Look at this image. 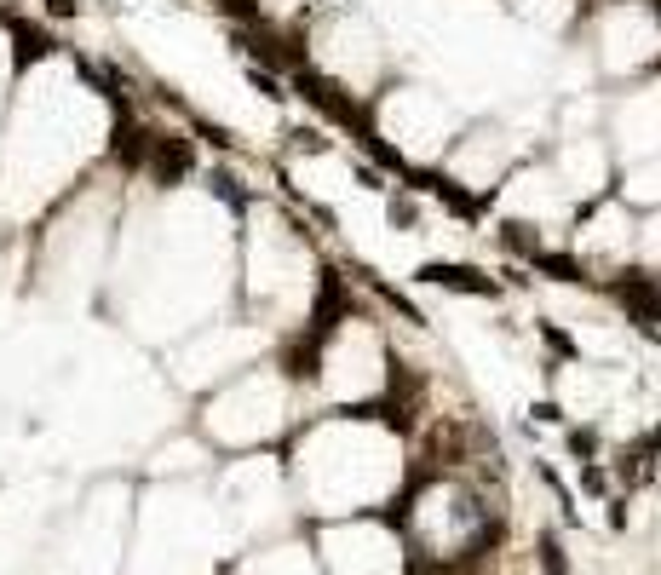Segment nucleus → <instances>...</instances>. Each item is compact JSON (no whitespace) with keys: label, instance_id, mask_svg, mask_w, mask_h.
Returning a JSON list of instances; mask_svg holds the SVG:
<instances>
[{"label":"nucleus","instance_id":"obj_1","mask_svg":"<svg viewBox=\"0 0 661 575\" xmlns=\"http://www.w3.org/2000/svg\"><path fill=\"white\" fill-rule=\"evenodd\" d=\"M294 92L311 104V110H322L328 121H340V127H351V133L363 138V133H374V121H368V110L351 98V92L340 87V81H328L322 69H311V64H299L294 69Z\"/></svg>","mask_w":661,"mask_h":575},{"label":"nucleus","instance_id":"obj_2","mask_svg":"<svg viewBox=\"0 0 661 575\" xmlns=\"http://www.w3.org/2000/svg\"><path fill=\"white\" fill-rule=\"evenodd\" d=\"M236 46L253 58V69H265V75H276V69H299L305 64V52H299L294 41H282L271 23H248V29H236Z\"/></svg>","mask_w":661,"mask_h":575},{"label":"nucleus","instance_id":"obj_3","mask_svg":"<svg viewBox=\"0 0 661 575\" xmlns=\"http://www.w3.org/2000/svg\"><path fill=\"white\" fill-rule=\"evenodd\" d=\"M144 167H150V179H156L161 190H167V184H184L196 173V144H190V138H173V133H156Z\"/></svg>","mask_w":661,"mask_h":575},{"label":"nucleus","instance_id":"obj_4","mask_svg":"<svg viewBox=\"0 0 661 575\" xmlns=\"http://www.w3.org/2000/svg\"><path fill=\"white\" fill-rule=\"evenodd\" d=\"M351 311H357V305H351V294H345V276L328 265V271H322V282H317V305H311V328H305V334L328 340L340 322H351Z\"/></svg>","mask_w":661,"mask_h":575},{"label":"nucleus","instance_id":"obj_5","mask_svg":"<svg viewBox=\"0 0 661 575\" xmlns=\"http://www.w3.org/2000/svg\"><path fill=\"white\" fill-rule=\"evenodd\" d=\"M409 184L414 190H426V196H437V202L449 207V213H460V219H483V196H472V190H460V179H449V173H437V167H409Z\"/></svg>","mask_w":661,"mask_h":575},{"label":"nucleus","instance_id":"obj_6","mask_svg":"<svg viewBox=\"0 0 661 575\" xmlns=\"http://www.w3.org/2000/svg\"><path fill=\"white\" fill-rule=\"evenodd\" d=\"M610 288H616V299L644 322V328H650V334H661V282H656V276L627 271V276H616Z\"/></svg>","mask_w":661,"mask_h":575},{"label":"nucleus","instance_id":"obj_7","mask_svg":"<svg viewBox=\"0 0 661 575\" xmlns=\"http://www.w3.org/2000/svg\"><path fill=\"white\" fill-rule=\"evenodd\" d=\"M420 282H432V288H455V294H478V299L501 294L478 265H455V259H426V265H420Z\"/></svg>","mask_w":661,"mask_h":575},{"label":"nucleus","instance_id":"obj_8","mask_svg":"<svg viewBox=\"0 0 661 575\" xmlns=\"http://www.w3.org/2000/svg\"><path fill=\"white\" fill-rule=\"evenodd\" d=\"M150 127H138L133 110H115V133H110V161L115 167H127V173H138L144 161H150Z\"/></svg>","mask_w":661,"mask_h":575},{"label":"nucleus","instance_id":"obj_9","mask_svg":"<svg viewBox=\"0 0 661 575\" xmlns=\"http://www.w3.org/2000/svg\"><path fill=\"white\" fill-rule=\"evenodd\" d=\"M282 374L294 380V386H311L322 374V340L317 334H294L288 340V351H282Z\"/></svg>","mask_w":661,"mask_h":575},{"label":"nucleus","instance_id":"obj_10","mask_svg":"<svg viewBox=\"0 0 661 575\" xmlns=\"http://www.w3.org/2000/svg\"><path fill=\"white\" fill-rule=\"evenodd\" d=\"M6 29H12V41H18V64H35V58H46V52H52V35H46V29H35V23L12 18Z\"/></svg>","mask_w":661,"mask_h":575},{"label":"nucleus","instance_id":"obj_11","mask_svg":"<svg viewBox=\"0 0 661 575\" xmlns=\"http://www.w3.org/2000/svg\"><path fill=\"white\" fill-rule=\"evenodd\" d=\"M207 190H213V196H219V202L230 207V213H248V190H242V179H236V173H225V167H219V173H207Z\"/></svg>","mask_w":661,"mask_h":575},{"label":"nucleus","instance_id":"obj_12","mask_svg":"<svg viewBox=\"0 0 661 575\" xmlns=\"http://www.w3.org/2000/svg\"><path fill=\"white\" fill-rule=\"evenodd\" d=\"M529 265H535V271H547V276H558V282H587V271L575 265L570 253H547V248H541Z\"/></svg>","mask_w":661,"mask_h":575},{"label":"nucleus","instance_id":"obj_13","mask_svg":"<svg viewBox=\"0 0 661 575\" xmlns=\"http://www.w3.org/2000/svg\"><path fill=\"white\" fill-rule=\"evenodd\" d=\"M357 144H363V150H368V156H374V161H380L386 173H397V179H409V161L397 156V150H391V144H386V138H380V133H363V138H357Z\"/></svg>","mask_w":661,"mask_h":575},{"label":"nucleus","instance_id":"obj_14","mask_svg":"<svg viewBox=\"0 0 661 575\" xmlns=\"http://www.w3.org/2000/svg\"><path fill=\"white\" fill-rule=\"evenodd\" d=\"M501 242L518 253V259H535V253H541V242H535V236H529V225H518V219H506V225H501Z\"/></svg>","mask_w":661,"mask_h":575},{"label":"nucleus","instance_id":"obj_15","mask_svg":"<svg viewBox=\"0 0 661 575\" xmlns=\"http://www.w3.org/2000/svg\"><path fill=\"white\" fill-rule=\"evenodd\" d=\"M541 575H570V558H564V541L558 535H541Z\"/></svg>","mask_w":661,"mask_h":575},{"label":"nucleus","instance_id":"obj_16","mask_svg":"<svg viewBox=\"0 0 661 575\" xmlns=\"http://www.w3.org/2000/svg\"><path fill=\"white\" fill-rule=\"evenodd\" d=\"M219 12H230L236 18V29H248V23H265V12H259V0H213Z\"/></svg>","mask_w":661,"mask_h":575},{"label":"nucleus","instance_id":"obj_17","mask_svg":"<svg viewBox=\"0 0 661 575\" xmlns=\"http://www.w3.org/2000/svg\"><path fill=\"white\" fill-rule=\"evenodd\" d=\"M535 328H541V340L552 345V357H564V363H570V357H575V340H570V334H564L558 322H535Z\"/></svg>","mask_w":661,"mask_h":575},{"label":"nucleus","instance_id":"obj_18","mask_svg":"<svg viewBox=\"0 0 661 575\" xmlns=\"http://www.w3.org/2000/svg\"><path fill=\"white\" fill-rule=\"evenodd\" d=\"M386 213H391V225H397V230H409L414 225V196H391Z\"/></svg>","mask_w":661,"mask_h":575},{"label":"nucleus","instance_id":"obj_19","mask_svg":"<svg viewBox=\"0 0 661 575\" xmlns=\"http://www.w3.org/2000/svg\"><path fill=\"white\" fill-rule=\"evenodd\" d=\"M248 81L265 92V98H288V92H282V81H276V75H265V69H248Z\"/></svg>","mask_w":661,"mask_h":575},{"label":"nucleus","instance_id":"obj_20","mask_svg":"<svg viewBox=\"0 0 661 575\" xmlns=\"http://www.w3.org/2000/svg\"><path fill=\"white\" fill-rule=\"evenodd\" d=\"M196 133H202L213 150H230V133H225V127H213V121H196Z\"/></svg>","mask_w":661,"mask_h":575},{"label":"nucleus","instance_id":"obj_21","mask_svg":"<svg viewBox=\"0 0 661 575\" xmlns=\"http://www.w3.org/2000/svg\"><path fill=\"white\" fill-rule=\"evenodd\" d=\"M570 449H575L581 460H593V455H598V437H593V432H570Z\"/></svg>","mask_w":661,"mask_h":575},{"label":"nucleus","instance_id":"obj_22","mask_svg":"<svg viewBox=\"0 0 661 575\" xmlns=\"http://www.w3.org/2000/svg\"><path fill=\"white\" fill-rule=\"evenodd\" d=\"M529 414H535V420H547V426H558V420H564V409H558V403H535Z\"/></svg>","mask_w":661,"mask_h":575},{"label":"nucleus","instance_id":"obj_23","mask_svg":"<svg viewBox=\"0 0 661 575\" xmlns=\"http://www.w3.org/2000/svg\"><path fill=\"white\" fill-rule=\"evenodd\" d=\"M581 483H587L593 495H604V472H598V466H581Z\"/></svg>","mask_w":661,"mask_h":575},{"label":"nucleus","instance_id":"obj_24","mask_svg":"<svg viewBox=\"0 0 661 575\" xmlns=\"http://www.w3.org/2000/svg\"><path fill=\"white\" fill-rule=\"evenodd\" d=\"M46 12L52 18H75V0H46Z\"/></svg>","mask_w":661,"mask_h":575},{"label":"nucleus","instance_id":"obj_25","mask_svg":"<svg viewBox=\"0 0 661 575\" xmlns=\"http://www.w3.org/2000/svg\"><path fill=\"white\" fill-rule=\"evenodd\" d=\"M581 6H587V12H593V6H598V0H581Z\"/></svg>","mask_w":661,"mask_h":575},{"label":"nucleus","instance_id":"obj_26","mask_svg":"<svg viewBox=\"0 0 661 575\" xmlns=\"http://www.w3.org/2000/svg\"><path fill=\"white\" fill-rule=\"evenodd\" d=\"M41 6H46V0H41Z\"/></svg>","mask_w":661,"mask_h":575}]
</instances>
